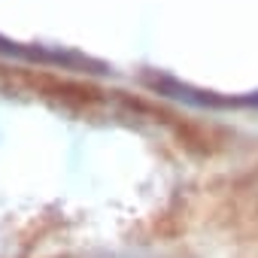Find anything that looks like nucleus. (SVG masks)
I'll use <instances>...</instances> for the list:
<instances>
[{
	"label": "nucleus",
	"instance_id": "f257e3e1",
	"mask_svg": "<svg viewBox=\"0 0 258 258\" xmlns=\"http://www.w3.org/2000/svg\"><path fill=\"white\" fill-rule=\"evenodd\" d=\"M146 82L158 94H164L170 100H179L185 106H195V109H228V106H249V103L258 106V94H252V97H219L213 91H201V88H195V85H188L176 76H164V73L146 76Z\"/></svg>",
	"mask_w": 258,
	"mask_h": 258
}]
</instances>
